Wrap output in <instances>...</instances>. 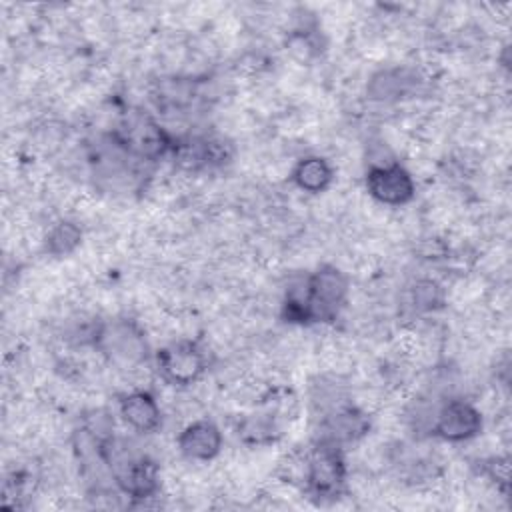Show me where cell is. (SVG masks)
<instances>
[{"label": "cell", "mask_w": 512, "mask_h": 512, "mask_svg": "<svg viewBox=\"0 0 512 512\" xmlns=\"http://www.w3.org/2000/svg\"><path fill=\"white\" fill-rule=\"evenodd\" d=\"M238 436H242L244 442L250 444H266L272 442L276 436V422L270 416H250L242 420L238 428Z\"/></svg>", "instance_id": "4fadbf2b"}, {"label": "cell", "mask_w": 512, "mask_h": 512, "mask_svg": "<svg viewBox=\"0 0 512 512\" xmlns=\"http://www.w3.org/2000/svg\"><path fill=\"white\" fill-rule=\"evenodd\" d=\"M368 194L388 206H402L414 198L416 186L410 172L398 162L372 164L366 170Z\"/></svg>", "instance_id": "5b68a950"}, {"label": "cell", "mask_w": 512, "mask_h": 512, "mask_svg": "<svg viewBox=\"0 0 512 512\" xmlns=\"http://www.w3.org/2000/svg\"><path fill=\"white\" fill-rule=\"evenodd\" d=\"M334 178V170L332 166L320 158V156H306L302 160H298V164L292 170V180L294 184L304 190V192H322L330 186Z\"/></svg>", "instance_id": "30bf717a"}, {"label": "cell", "mask_w": 512, "mask_h": 512, "mask_svg": "<svg viewBox=\"0 0 512 512\" xmlns=\"http://www.w3.org/2000/svg\"><path fill=\"white\" fill-rule=\"evenodd\" d=\"M92 344L120 368L136 366L148 356L144 332L132 320H112L96 326Z\"/></svg>", "instance_id": "7a4b0ae2"}, {"label": "cell", "mask_w": 512, "mask_h": 512, "mask_svg": "<svg viewBox=\"0 0 512 512\" xmlns=\"http://www.w3.org/2000/svg\"><path fill=\"white\" fill-rule=\"evenodd\" d=\"M158 370L162 378L176 386H188L196 382L206 370V356L196 342L180 340L164 346L156 354Z\"/></svg>", "instance_id": "277c9868"}, {"label": "cell", "mask_w": 512, "mask_h": 512, "mask_svg": "<svg viewBox=\"0 0 512 512\" xmlns=\"http://www.w3.org/2000/svg\"><path fill=\"white\" fill-rule=\"evenodd\" d=\"M482 430V414L468 400H448L434 416L432 432L448 442H464Z\"/></svg>", "instance_id": "8992f818"}, {"label": "cell", "mask_w": 512, "mask_h": 512, "mask_svg": "<svg viewBox=\"0 0 512 512\" xmlns=\"http://www.w3.org/2000/svg\"><path fill=\"white\" fill-rule=\"evenodd\" d=\"M346 482V466L340 444L318 438L306 452L304 488L318 502L334 500L342 494Z\"/></svg>", "instance_id": "6da1fadb"}, {"label": "cell", "mask_w": 512, "mask_h": 512, "mask_svg": "<svg viewBox=\"0 0 512 512\" xmlns=\"http://www.w3.org/2000/svg\"><path fill=\"white\" fill-rule=\"evenodd\" d=\"M444 302V292L434 280H418L412 288V304L418 312L438 310Z\"/></svg>", "instance_id": "5bb4252c"}, {"label": "cell", "mask_w": 512, "mask_h": 512, "mask_svg": "<svg viewBox=\"0 0 512 512\" xmlns=\"http://www.w3.org/2000/svg\"><path fill=\"white\" fill-rule=\"evenodd\" d=\"M408 88V78L400 70H382L370 80V96L374 100L400 98Z\"/></svg>", "instance_id": "7c38bea8"}, {"label": "cell", "mask_w": 512, "mask_h": 512, "mask_svg": "<svg viewBox=\"0 0 512 512\" xmlns=\"http://www.w3.org/2000/svg\"><path fill=\"white\" fill-rule=\"evenodd\" d=\"M120 416L136 432H154L162 422V412L156 398L148 390H132L120 398Z\"/></svg>", "instance_id": "9c48e42d"}, {"label": "cell", "mask_w": 512, "mask_h": 512, "mask_svg": "<svg viewBox=\"0 0 512 512\" xmlns=\"http://www.w3.org/2000/svg\"><path fill=\"white\" fill-rule=\"evenodd\" d=\"M82 242V230L68 220L54 224L46 234V252L52 256H68L74 252Z\"/></svg>", "instance_id": "8fae6325"}, {"label": "cell", "mask_w": 512, "mask_h": 512, "mask_svg": "<svg viewBox=\"0 0 512 512\" xmlns=\"http://www.w3.org/2000/svg\"><path fill=\"white\" fill-rule=\"evenodd\" d=\"M348 296V278L336 266H322L306 276V318L308 322L334 320Z\"/></svg>", "instance_id": "3957f363"}, {"label": "cell", "mask_w": 512, "mask_h": 512, "mask_svg": "<svg viewBox=\"0 0 512 512\" xmlns=\"http://www.w3.org/2000/svg\"><path fill=\"white\" fill-rule=\"evenodd\" d=\"M368 418L350 404H340L322 416V436L324 440L344 444L362 438L368 432Z\"/></svg>", "instance_id": "ba28073f"}, {"label": "cell", "mask_w": 512, "mask_h": 512, "mask_svg": "<svg viewBox=\"0 0 512 512\" xmlns=\"http://www.w3.org/2000/svg\"><path fill=\"white\" fill-rule=\"evenodd\" d=\"M178 448L190 460H212L222 448V432L212 420H196L180 432Z\"/></svg>", "instance_id": "52a82bcc"}, {"label": "cell", "mask_w": 512, "mask_h": 512, "mask_svg": "<svg viewBox=\"0 0 512 512\" xmlns=\"http://www.w3.org/2000/svg\"><path fill=\"white\" fill-rule=\"evenodd\" d=\"M508 472H510V464L508 458H492L488 464V474L492 476V480L496 484L502 486V490H508Z\"/></svg>", "instance_id": "9a60e30c"}]
</instances>
